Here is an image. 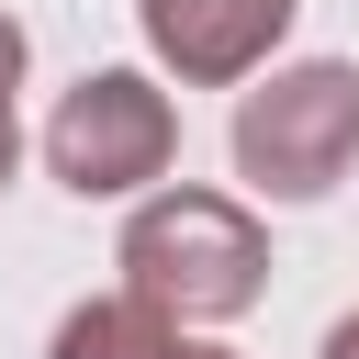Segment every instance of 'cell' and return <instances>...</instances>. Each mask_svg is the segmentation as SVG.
Segmentation results:
<instances>
[{
    "mask_svg": "<svg viewBox=\"0 0 359 359\" xmlns=\"http://www.w3.org/2000/svg\"><path fill=\"white\" fill-rule=\"evenodd\" d=\"M112 269H123V292H146L157 314L224 325V314H247V303L269 292V236H258V213H247L236 191H180V180H168V191L135 202Z\"/></svg>",
    "mask_w": 359,
    "mask_h": 359,
    "instance_id": "obj_1",
    "label": "cell"
},
{
    "mask_svg": "<svg viewBox=\"0 0 359 359\" xmlns=\"http://www.w3.org/2000/svg\"><path fill=\"white\" fill-rule=\"evenodd\" d=\"M348 157H359V67L348 56L269 67L236 101V180L258 202H314L348 180Z\"/></svg>",
    "mask_w": 359,
    "mask_h": 359,
    "instance_id": "obj_2",
    "label": "cell"
},
{
    "mask_svg": "<svg viewBox=\"0 0 359 359\" xmlns=\"http://www.w3.org/2000/svg\"><path fill=\"white\" fill-rule=\"evenodd\" d=\"M180 157V101L146 79V67H90L56 112H45V168L79 191V202H123L146 180H168Z\"/></svg>",
    "mask_w": 359,
    "mask_h": 359,
    "instance_id": "obj_3",
    "label": "cell"
},
{
    "mask_svg": "<svg viewBox=\"0 0 359 359\" xmlns=\"http://www.w3.org/2000/svg\"><path fill=\"white\" fill-rule=\"evenodd\" d=\"M292 11H303V0H135L157 67H168L180 90H236V79H258L269 45L292 34Z\"/></svg>",
    "mask_w": 359,
    "mask_h": 359,
    "instance_id": "obj_4",
    "label": "cell"
},
{
    "mask_svg": "<svg viewBox=\"0 0 359 359\" xmlns=\"http://www.w3.org/2000/svg\"><path fill=\"white\" fill-rule=\"evenodd\" d=\"M168 337H180V314H157L146 292H101V303H79L56 325L45 359H168Z\"/></svg>",
    "mask_w": 359,
    "mask_h": 359,
    "instance_id": "obj_5",
    "label": "cell"
},
{
    "mask_svg": "<svg viewBox=\"0 0 359 359\" xmlns=\"http://www.w3.org/2000/svg\"><path fill=\"white\" fill-rule=\"evenodd\" d=\"M11 90H22V22L0 11V191H11V157H22V112H11Z\"/></svg>",
    "mask_w": 359,
    "mask_h": 359,
    "instance_id": "obj_6",
    "label": "cell"
},
{
    "mask_svg": "<svg viewBox=\"0 0 359 359\" xmlns=\"http://www.w3.org/2000/svg\"><path fill=\"white\" fill-rule=\"evenodd\" d=\"M314 359H359V314H337V325H325V348H314Z\"/></svg>",
    "mask_w": 359,
    "mask_h": 359,
    "instance_id": "obj_7",
    "label": "cell"
},
{
    "mask_svg": "<svg viewBox=\"0 0 359 359\" xmlns=\"http://www.w3.org/2000/svg\"><path fill=\"white\" fill-rule=\"evenodd\" d=\"M168 359H236V348H202V337L180 325V337H168Z\"/></svg>",
    "mask_w": 359,
    "mask_h": 359,
    "instance_id": "obj_8",
    "label": "cell"
}]
</instances>
